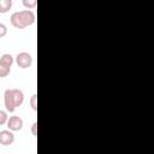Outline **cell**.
Instances as JSON below:
<instances>
[{"mask_svg":"<svg viewBox=\"0 0 154 154\" xmlns=\"http://www.w3.org/2000/svg\"><path fill=\"white\" fill-rule=\"evenodd\" d=\"M10 20H11V24L16 29H24L35 23V13L30 10L17 11L11 14Z\"/></svg>","mask_w":154,"mask_h":154,"instance_id":"6da1fadb","label":"cell"},{"mask_svg":"<svg viewBox=\"0 0 154 154\" xmlns=\"http://www.w3.org/2000/svg\"><path fill=\"white\" fill-rule=\"evenodd\" d=\"M5 108L7 112L13 113L17 107H19L24 102V94L19 89H6L4 94Z\"/></svg>","mask_w":154,"mask_h":154,"instance_id":"7a4b0ae2","label":"cell"},{"mask_svg":"<svg viewBox=\"0 0 154 154\" xmlns=\"http://www.w3.org/2000/svg\"><path fill=\"white\" fill-rule=\"evenodd\" d=\"M16 64L20 69H28L32 64V57L28 52H20L16 55Z\"/></svg>","mask_w":154,"mask_h":154,"instance_id":"3957f363","label":"cell"},{"mask_svg":"<svg viewBox=\"0 0 154 154\" xmlns=\"http://www.w3.org/2000/svg\"><path fill=\"white\" fill-rule=\"evenodd\" d=\"M7 128L10 131H19L23 128V119L18 116H12L7 119Z\"/></svg>","mask_w":154,"mask_h":154,"instance_id":"277c9868","label":"cell"},{"mask_svg":"<svg viewBox=\"0 0 154 154\" xmlns=\"http://www.w3.org/2000/svg\"><path fill=\"white\" fill-rule=\"evenodd\" d=\"M14 142V135L10 130H2L0 131V144L2 146H10Z\"/></svg>","mask_w":154,"mask_h":154,"instance_id":"5b68a950","label":"cell"},{"mask_svg":"<svg viewBox=\"0 0 154 154\" xmlns=\"http://www.w3.org/2000/svg\"><path fill=\"white\" fill-rule=\"evenodd\" d=\"M13 61H14L13 57H12L11 54H8V53H5V54H2V55L0 57V65H4V66H6V67H10V69H11Z\"/></svg>","mask_w":154,"mask_h":154,"instance_id":"8992f818","label":"cell"},{"mask_svg":"<svg viewBox=\"0 0 154 154\" xmlns=\"http://www.w3.org/2000/svg\"><path fill=\"white\" fill-rule=\"evenodd\" d=\"M12 7V0H0V13H6Z\"/></svg>","mask_w":154,"mask_h":154,"instance_id":"52a82bcc","label":"cell"},{"mask_svg":"<svg viewBox=\"0 0 154 154\" xmlns=\"http://www.w3.org/2000/svg\"><path fill=\"white\" fill-rule=\"evenodd\" d=\"M23 5H24V7H26V10H32V8H35L36 7V5H37V1L36 0H23Z\"/></svg>","mask_w":154,"mask_h":154,"instance_id":"ba28073f","label":"cell"},{"mask_svg":"<svg viewBox=\"0 0 154 154\" xmlns=\"http://www.w3.org/2000/svg\"><path fill=\"white\" fill-rule=\"evenodd\" d=\"M10 72H11V69H10V67H6V66H4V65H0V78L6 77Z\"/></svg>","mask_w":154,"mask_h":154,"instance_id":"9c48e42d","label":"cell"},{"mask_svg":"<svg viewBox=\"0 0 154 154\" xmlns=\"http://www.w3.org/2000/svg\"><path fill=\"white\" fill-rule=\"evenodd\" d=\"M7 119H8V116L5 111H1L0 109V125H4L7 123Z\"/></svg>","mask_w":154,"mask_h":154,"instance_id":"30bf717a","label":"cell"},{"mask_svg":"<svg viewBox=\"0 0 154 154\" xmlns=\"http://www.w3.org/2000/svg\"><path fill=\"white\" fill-rule=\"evenodd\" d=\"M36 100H37V95L36 94H34L31 97H30V107L34 109V111H36L37 109V105H36Z\"/></svg>","mask_w":154,"mask_h":154,"instance_id":"8fae6325","label":"cell"},{"mask_svg":"<svg viewBox=\"0 0 154 154\" xmlns=\"http://www.w3.org/2000/svg\"><path fill=\"white\" fill-rule=\"evenodd\" d=\"M6 34H7V26L5 24L0 23V38L4 37V36H6Z\"/></svg>","mask_w":154,"mask_h":154,"instance_id":"7c38bea8","label":"cell"},{"mask_svg":"<svg viewBox=\"0 0 154 154\" xmlns=\"http://www.w3.org/2000/svg\"><path fill=\"white\" fill-rule=\"evenodd\" d=\"M36 128H37V123L35 122V123L31 125V134H32L34 136H36V135H37V132H36Z\"/></svg>","mask_w":154,"mask_h":154,"instance_id":"4fadbf2b","label":"cell"}]
</instances>
